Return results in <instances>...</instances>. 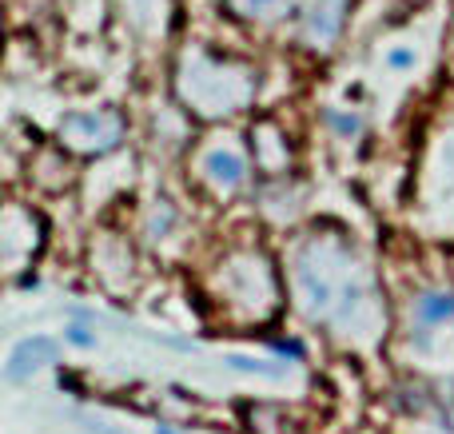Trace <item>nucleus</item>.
Instances as JSON below:
<instances>
[{
	"mask_svg": "<svg viewBox=\"0 0 454 434\" xmlns=\"http://www.w3.org/2000/svg\"><path fill=\"white\" fill-rule=\"evenodd\" d=\"M291 287L311 323L355 347L379 343L387 327L379 279L343 236L311 231L299 239L291 252Z\"/></svg>",
	"mask_w": 454,
	"mask_h": 434,
	"instance_id": "1",
	"label": "nucleus"
},
{
	"mask_svg": "<svg viewBox=\"0 0 454 434\" xmlns=\"http://www.w3.org/2000/svg\"><path fill=\"white\" fill-rule=\"evenodd\" d=\"M215 299L227 307V315L239 323H263L279 311L283 303V287H279V271H275L271 255L259 247H235L220 260L215 267Z\"/></svg>",
	"mask_w": 454,
	"mask_h": 434,
	"instance_id": "2",
	"label": "nucleus"
},
{
	"mask_svg": "<svg viewBox=\"0 0 454 434\" xmlns=\"http://www.w3.org/2000/svg\"><path fill=\"white\" fill-rule=\"evenodd\" d=\"M255 92V80H251L247 68L239 64H227L212 52H196L184 60L180 68V96L192 104L196 116H231Z\"/></svg>",
	"mask_w": 454,
	"mask_h": 434,
	"instance_id": "3",
	"label": "nucleus"
},
{
	"mask_svg": "<svg viewBox=\"0 0 454 434\" xmlns=\"http://www.w3.org/2000/svg\"><path fill=\"white\" fill-rule=\"evenodd\" d=\"M124 136V120L116 112H72L60 120V143L84 156H104Z\"/></svg>",
	"mask_w": 454,
	"mask_h": 434,
	"instance_id": "4",
	"label": "nucleus"
},
{
	"mask_svg": "<svg viewBox=\"0 0 454 434\" xmlns=\"http://www.w3.org/2000/svg\"><path fill=\"white\" fill-rule=\"evenodd\" d=\"M196 175L212 196L227 199L247 183V156L227 140L207 143V148H200V156H196Z\"/></svg>",
	"mask_w": 454,
	"mask_h": 434,
	"instance_id": "5",
	"label": "nucleus"
},
{
	"mask_svg": "<svg viewBox=\"0 0 454 434\" xmlns=\"http://www.w3.org/2000/svg\"><path fill=\"white\" fill-rule=\"evenodd\" d=\"M56 359H60L56 339H48V335H28V339H20L12 347V355H8L4 383H28L32 375L44 371V367H52Z\"/></svg>",
	"mask_w": 454,
	"mask_h": 434,
	"instance_id": "6",
	"label": "nucleus"
},
{
	"mask_svg": "<svg viewBox=\"0 0 454 434\" xmlns=\"http://www.w3.org/2000/svg\"><path fill=\"white\" fill-rule=\"evenodd\" d=\"M454 323V291L447 287H427L411 299V331L415 335H431Z\"/></svg>",
	"mask_w": 454,
	"mask_h": 434,
	"instance_id": "7",
	"label": "nucleus"
},
{
	"mask_svg": "<svg viewBox=\"0 0 454 434\" xmlns=\"http://www.w3.org/2000/svg\"><path fill=\"white\" fill-rule=\"evenodd\" d=\"M343 8L347 0H311V8L303 16V32L315 48H331V40L343 28Z\"/></svg>",
	"mask_w": 454,
	"mask_h": 434,
	"instance_id": "8",
	"label": "nucleus"
},
{
	"mask_svg": "<svg viewBox=\"0 0 454 434\" xmlns=\"http://www.w3.org/2000/svg\"><path fill=\"white\" fill-rule=\"evenodd\" d=\"M176 220H180V215H176V207L168 204V199H160V207H152V215H148V236L152 239H164L168 231L176 228Z\"/></svg>",
	"mask_w": 454,
	"mask_h": 434,
	"instance_id": "9",
	"label": "nucleus"
},
{
	"mask_svg": "<svg viewBox=\"0 0 454 434\" xmlns=\"http://www.w3.org/2000/svg\"><path fill=\"white\" fill-rule=\"evenodd\" d=\"M227 363L235 367V371H247V375H267V379H279V367H267L263 359H247V355H227Z\"/></svg>",
	"mask_w": 454,
	"mask_h": 434,
	"instance_id": "10",
	"label": "nucleus"
},
{
	"mask_svg": "<svg viewBox=\"0 0 454 434\" xmlns=\"http://www.w3.org/2000/svg\"><path fill=\"white\" fill-rule=\"evenodd\" d=\"M235 4V12H243V16H275L287 0H231Z\"/></svg>",
	"mask_w": 454,
	"mask_h": 434,
	"instance_id": "11",
	"label": "nucleus"
},
{
	"mask_svg": "<svg viewBox=\"0 0 454 434\" xmlns=\"http://www.w3.org/2000/svg\"><path fill=\"white\" fill-rule=\"evenodd\" d=\"M64 339H68L72 347H80V351H92L96 347V335L88 331V327H80V323H72L68 331H64Z\"/></svg>",
	"mask_w": 454,
	"mask_h": 434,
	"instance_id": "12",
	"label": "nucleus"
},
{
	"mask_svg": "<svg viewBox=\"0 0 454 434\" xmlns=\"http://www.w3.org/2000/svg\"><path fill=\"white\" fill-rule=\"evenodd\" d=\"M327 120H331V124H335L343 136H359V128H363L359 116H347V112H335V108L327 112Z\"/></svg>",
	"mask_w": 454,
	"mask_h": 434,
	"instance_id": "13",
	"label": "nucleus"
},
{
	"mask_svg": "<svg viewBox=\"0 0 454 434\" xmlns=\"http://www.w3.org/2000/svg\"><path fill=\"white\" fill-rule=\"evenodd\" d=\"M387 64H391V68H411V64H415V48H391V52H387Z\"/></svg>",
	"mask_w": 454,
	"mask_h": 434,
	"instance_id": "14",
	"label": "nucleus"
},
{
	"mask_svg": "<svg viewBox=\"0 0 454 434\" xmlns=\"http://www.w3.org/2000/svg\"><path fill=\"white\" fill-rule=\"evenodd\" d=\"M275 351H279V355H291V359H303V347H299V343H275Z\"/></svg>",
	"mask_w": 454,
	"mask_h": 434,
	"instance_id": "15",
	"label": "nucleus"
},
{
	"mask_svg": "<svg viewBox=\"0 0 454 434\" xmlns=\"http://www.w3.org/2000/svg\"><path fill=\"white\" fill-rule=\"evenodd\" d=\"M156 434H176L172 427H156Z\"/></svg>",
	"mask_w": 454,
	"mask_h": 434,
	"instance_id": "16",
	"label": "nucleus"
}]
</instances>
